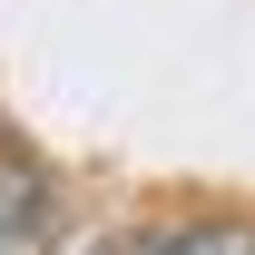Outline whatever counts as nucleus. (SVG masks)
<instances>
[{
  "label": "nucleus",
  "mask_w": 255,
  "mask_h": 255,
  "mask_svg": "<svg viewBox=\"0 0 255 255\" xmlns=\"http://www.w3.org/2000/svg\"><path fill=\"white\" fill-rule=\"evenodd\" d=\"M147 255H255V226L246 216H196V226H177V236H157Z\"/></svg>",
  "instance_id": "1"
},
{
  "label": "nucleus",
  "mask_w": 255,
  "mask_h": 255,
  "mask_svg": "<svg viewBox=\"0 0 255 255\" xmlns=\"http://www.w3.org/2000/svg\"><path fill=\"white\" fill-rule=\"evenodd\" d=\"M89 255H147V246H118V236H108V246H89Z\"/></svg>",
  "instance_id": "2"
}]
</instances>
